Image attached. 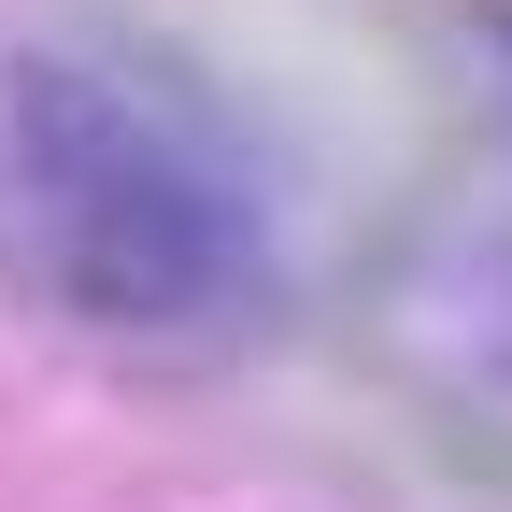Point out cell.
Here are the masks:
<instances>
[{"mask_svg":"<svg viewBox=\"0 0 512 512\" xmlns=\"http://www.w3.org/2000/svg\"><path fill=\"white\" fill-rule=\"evenodd\" d=\"M0 242L86 328L171 342L271 285V171L143 57H29L0 72Z\"/></svg>","mask_w":512,"mask_h":512,"instance_id":"1","label":"cell"}]
</instances>
